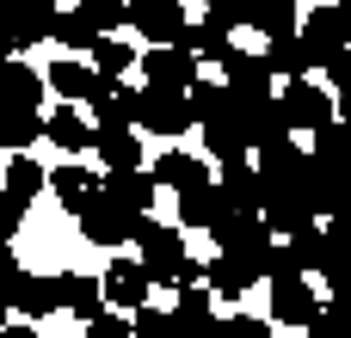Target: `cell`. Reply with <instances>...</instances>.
<instances>
[{"label":"cell","mask_w":351,"mask_h":338,"mask_svg":"<svg viewBox=\"0 0 351 338\" xmlns=\"http://www.w3.org/2000/svg\"><path fill=\"white\" fill-rule=\"evenodd\" d=\"M93 154L105 160V172H142V135L136 129H99Z\"/></svg>","instance_id":"26"},{"label":"cell","mask_w":351,"mask_h":338,"mask_svg":"<svg viewBox=\"0 0 351 338\" xmlns=\"http://www.w3.org/2000/svg\"><path fill=\"white\" fill-rule=\"evenodd\" d=\"M74 222H80V234H86L93 246H105V252H117V246L130 240V228H136V216H130V209H117V203H105V197H99L93 209H80Z\"/></svg>","instance_id":"12"},{"label":"cell","mask_w":351,"mask_h":338,"mask_svg":"<svg viewBox=\"0 0 351 338\" xmlns=\"http://www.w3.org/2000/svg\"><path fill=\"white\" fill-rule=\"evenodd\" d=\"M167 314H173L179 338H222V320H216V308H210V289H179V302H173Z\"/></svg>","instance_id":"16"},{"label":"cell","mask_w":351,"mask_h":338,"mask_svg":"<svg viewBox=\"0 0 351 338\" xmlns=\"http://www.w3.org/2000/svg\"><path fill=\"white\" fill-rule=\"evenodd\" d=\"M19 277H25V271H19V259H12V246L0 240V296H6V302H12V283H19Z\"/></svg>","instance_id":"41"},{"label":"cell","mask_w":351,"mask_h":338,"mask_svg":"<svg viewBox=\"0 0 351 338\" xmlns=\"http://www.w3.org/2000/svg\"><path fill=\"white\" fill-rule=\"evenodd\" d=\"M197 117H191V105H185V92H148L142 86V117H136V129H148V135H185Z\"/></svg>","instance_id":"7"},{"label":"cell","mask_w":351,"mask_h":338,"mask_svg":"<svg viewBox=\"0 0 351 338\" xmlns=\"http://www.w3.org/2000/svg\"><path fill=\"white\" fill-rule=\"evenodd\" d=\"M308 338H351V314L339 308V302H327V308L308 320Z\"/></svg>","instance_id":"36"},{"label":"cell","mask_w":351,"mask_h":338,"mask_svg":"<svg viewBox=\"0 0 351 338\" xmlns=\"http://www.w3.org/2000/svg\"><path fill=\"white\" fill-rule=\"evenodd\" d=\"M99 283H105V308H111V314H136V308H148V289H154L148 271L130 265V259H111Z\"/></svg>","instance_id":"6"},{"label":"cell","mask_w":351,"mask_h":338,"mask_svg":"<svg viewBox=\"0 0 351 338\" xmlns=\"http://www.w3.org/2000/svg\"><path fill=\"white\" fill-rule=\"evenodd\" d=\"M130 25H136L154 49H179V43H185V31H191L185 6H130Z\"/></svg>","instance_id":"9"},{"label":"cell","mask_w":351,"mask_h":338,"mask_svg":"<svg viewBox=\"0 0 351 338\" xmlns=\"http://www.w3.org/2000/svg\"><path fill=\"white\" fill-rule=\"evenodd\" d=\"M222 338H271V326H265L259 314H228V320H222Z\"/></svg>","instance_id":"37"},{"label":"cell","mask_w":351,"mask_h":338,"mask_svg":"<svg viewBox=\"0 0 351 338\" xmlns=\"http://www.w3.org/2000/svg\"><path fill=\"white\" fill-rule=\"evenodd\" d=\"M321 314V296H315V283H302V277H290V283H271V320L278 326H308Z\"/></svg>","instance_id":"18"},{"label":"cell","mask_w":351,"mask_h":338,"mask_svg":"<svg viewBox=\"0 0 351 338\" xmlns=\"http://www.w3.org/2000/svg\"><path fill=\"white\" fill-rule=\"evenodd\" d=\"M210 240H216V252L222 259H241L253 277H259V259L271 252V228H265V216H222L216 228H210Z\"/></svg>","instance_id":"1"},{"label":"cell","mask_w":351,"mask_h":338,"mask_svg":"<svg viewBox=\"0 0 351 338\" xmlns=\"http://www.w3.org/2000/svg\"><path fill=\"white\" fill-rule=\"evenodd\" d=\"M19 222H25V203H12L6 191H0V240L12 246V234H19Z\"/></svg>","instance_id":"39"},{"label":"cell","mask_w":351,"mask_h":338,"mask_svg":"<svg viewBox=\"0 0 351 338\" xmlns=\"http://www.w3.org/2000/svg\"><path fill=\"white\" fill-rule=\"evenodd\" d=\"M56 308H62V302H56V277H31V271H25V277L12 283V314H19L25 326L49 320Z\"/></svg>","instance_id":"21"},{"label":"cell","mask_w":351,"mask_h":338,"mask_svg":"<svg viewBox=\"0 0 351 338\" xmlns=\"http://www.w3.org/2000/svg\"><path fill=\"white\" fill-rule=\"evenodd\" d=\"M37 191H49V172H43L31 154H12V160H6V197H12V203H31Z\"/></svg>","instance_id":"31"},{"label":"cell","mask_w":351,"mask_h":338,"mask_svg":"<svg viewBox=\"0 0 351 338\" xmlns=\"http://www.w3.org/2000/svg\"><path fill=\"white\" fill-rule=\"evenodd\" d=\"M302 166H308V154L284 135V142H271V148H259V179H265V191H290V185H302Z\"/></svg>","instance_id":"13"},{"label":"cell","mask_w":351,"mask_h":338,"mask_svg":"<svg viewBox=\"0 0 351 338\" xmlns=\"http://www.w3.org/2000/svg\"><path fill=\"white\" fill-rule=\"evenodd\" d=\"M216 191H222V203H228L234 216H259V209H265V179H259L253 166H222Z\"/></svg>","instance_id":"19"},{"label":"cell","mask_w":351,"mask_h":338,"mask_svg":"<svg viewBox=\"0 0 351 338\" xmlns=\"http://www.w3.org/2000/svg\"><path fill=\"white\" fill-rule=\"evenodd\" d=\"M37 135H49V129H43V111H12V117H0V148H6V154H25Z\"/></svg>","instance_id":"33"},{"label":"cell","mask_w":351,"mask_h":338,"mask_svg":"<svg viewBox=\"0 0 351 338\" xmlns=\"http://www.w3.org/2000/svg\"><path fill=\"white\" fill-rule=\"evenodd\" d=\"M49 43H62V49H80V55H93L99 49V31L80 18V12H56V31H49Z\"/></svg>","instance_id":"34"},{"label":"cell","mask_w":351,"mask_h":338,"mask_svg":"<svg viewBox=\"0 0 351 338\" xmlns=\"http://www.w3.org/2000/svg\"><path fill=\"white\" fill-rule=\"evenodd\" d=\"M49 191H56V203H62L68 216H80V209H93V203L105 197V179H99L93 166L68 160V166H56V172H49Z\"/></svg>","instance_id":"8"},{"label":"cell","mask_w":351,"mask_h":338,"mask_svg":"<svg viewBox=\"0 0 351 338\" xmlns=\"http://www.w3.org/2000/svg\"><path fill=\"white\" fill-rule=\"evenodd\" d=\"M43 129H49V142L68 148V154H93V148H99V129H93L74 105H56V111L43 117Z\"/></svg>","instance_id":"20"},{"label":"cell","mask_w":351,"mask_h":338,"mask_svg":"<svg viewBox=\"0 0 351 338\" xmlns=\"http://www.w3.org/2000/svg\"><path fill=\"white\" fill-rule=\"evenodd\" d=\"M302 43H308L315 68L333 62V55H346L351 49V12H339V6H308L302 12Z\"/></svg>","instance_id":"2"},{"label":"cell","mask_w":351,"mask_h":338,"mask_svg":"<svg viewBox=\"0 0 351 338\" xmlns=\"http://www.w3.org/2000/svg\"><path fill=\"white\" fill-rule=\"evenodd\" d=\"M259 216H265V228H271V234H290V240H296V234H308V228L321 222L296 185H290V191H265V209H259Z\"/></svg>","instance_id":"11"},{"label":"cell","mask_w":351,"mask_h":338,"mask_svg":"<svg viewBox=\"0 0 351 338\" xmlns=\"http://www.w3.org/2000/svg\"><path fill=\"white\" fill-rule=\"evenodd\" d=\"M204 289H210V296H228V302H241V296L253 289V271H247L241 259H222V252H216V259L204 265Z\"/></svg>","instance_id":"27"},{"label":"cell","mask_w":351,"mask_h":338,"mask_svg":"<svg viewBox=\"0 0 351 338\" xmlns=\"http://www.w3.org/2000/svg\"><path fill=\"white\" fill-rule=\"evenodd\" d=\"M296 18H302V6H296V0H278V6H253V12H241V25H253L265 43H271V37H290V31H296Z\"/></svg>","instance_id":"29"},{"label":"cell","mask_w":351,"mask_h":338,"mask_svg":"<svg viewBox=\"0 0 351 338\" xmlns=\"http://www.w3.org/2000/svg\"><path fill=\"white\" fill-rule=\"evenodd\" d=\"M185 105H191V117L210 129V123H222V117L234 111V92H228V86H216V80H197V86L185 92Z\"/></svg>","instance_id":"30"},{"label":"cell","mask_w":351,"mask_h":338,"mask_svg":"<svg viewBox=\"0 0 351 338\" xmlns=\"http://www.w3.org/2000/svg\"><path fill=\"white\" fill-rule=\"evenodd\" d=\"M6 320H12V302H6V296H0V326H6Z\"/></svg>","instance_id":"44"},{"label":"cell","mask_w":351,"mask_h":338,"mask_svg":"<svg viewBox=\"0 0 351 338\" xmlns=\"http://www.w3.org/2000/svg\"><path fill=\"white\" fill-rule=\"evenodd\" d=\"M136 62H142V55H136V43H123V37H99V49H93V74H99V80H123Z\"/></svg>","instance_id":"32"},{"label":"cell","mask_w":351,"mask_h":338,"mask_svg":"<svg viewBox=\"0 0 351 338\" xmlns=\"http://www.w3.org/2000/svg\"><path fill=\"white\" fill-rule=\"evenodd\" d=\"M136 117H142V92L136 86H111L93 105V129H136Z\"/></svg>","instance_id":"24"},{"label":"cell","mask_w":351,"mask_h":338,"mask_svg":"<svg viewBox=\"0 0 351 338\" xmlns=\"http://www.w3.org/2000/svg\"><path fill=\"white\" fill-rule=\"evenodd\" d=\"M142 80H148V92H191L204 74H197V55L191 49H148L142 62Z\"/></svg>","instance_id":"3"},{"label":"cell","mask_w":351,"mask_h":338,"mask_svg":"<svg viewBox=\"0 0 351 338\" xmlns=\"http://www.w3.org/2000/svg\"><path fill=\"white\" fill-rule=\"evenodd\" d=\"M154 179L148 172H105V203H117V209H130V216H148V203H154Z\"/></svg>","instance_id":"23"},{"label":"cell","mask_w":351,"mask_h":338,"mask_svg":"<svg viewBox=\"0 0 351 338\" xmlns=\"http://www.w3.org/2000/svg\"><path fill=\"white\" fill-rule=\"evenodd\" d=\"M241 123H247V148H271V142H284V135H290V123H284L278 99H259V105H241Z\"/></svg>","instance_id":"25"},{"label":"cell","mask_w":351,"mask_h":338,"mask_svg":"<svg viewBox=\"0 0 351 338\" xmlns=\"http://www.w3.org/2000/svg\"><path fill=\"white\" fill-rule=\"evenodd\" d=\"M321 68H327V86H339V99H346V92H351V49H346V55H333V62H321Z\"/></svg>","instance_id":"40"},{"label":"cell","mask_w":351,"mask_h":338,"mask_svg":"<svg viewBox=\"0 0 351 338\" xmlns=\"http://www.w3.org/2000/svg\"><path fill=\"white\" fill-rule=\"evenodd\" d=\"M56 302H62L68 314H80V326H93V320L105 314V283H99V277H80V271H62V277H56Z\"/></svg>","instance_id":"17"},{"label":"cell","mask_w":351,"mask_h":338,"mask_svg":"<svg viewBox=\"0 0 351 338\" xmlns=\"http://www.w3.org/2000/svg\"><path fill=\"white\" fill-rule=\"evenodd\" d=\"M339 123H346V129H351V92H346V99H339Z\"/></svg>","instance_id":"43"},{"label":"cell","mask_w":351,"mask_h":338,"mask_svg":"<svg viewBox=\"0 0 351 338\" xmlns=\"http://www.w3.org/2000/svg\"><path fill=\"white\" fill-rule=\"evenodd\" d=\"M0 338H43V333H37V326H25V320H6V326H0Z\"/></svg>","instance_id":"42"},{"label":"cell","mask_w":351,"mask_h":338,"mask_svg":"<svg viewBox=\"0 0 351 338\" xmlns=\"http://www.w3.org/2000/svg\"><path fill=\"white\" fill-rule=\"evenodd\" d=\"M265 68H271V74H284V80H308V74H315V55H308L302 31L271 37V43H265Z\"/></svg>","instance_id":"22"},{"label":"cell","mask_w":351,"mask_h":338,"mask_svg":"<svg viewBox=\"0 0 351 338\" xmlns=\"http://www.w3.org/2000/svg\"><path fill=\"white\" fill-rule=\"evenodd\" d=\"M43 86H49V92H56L62 105H74V111H80V105H99V99H105V92H111L117 80H99V74H93L86 62L62 55V62H56V68L43 74Z\"/></svg>","instance_id":"4"},{"label":"cell","mask_w":351,"mask_h":338,"mask_svg":"<svg viewBox=\"0 0 351 338\" xmlns=\"http://www.w3.org/2000/svg\"><path fill=\"white\" fill-rule=\"evenodd\" d=\"M148 179H154L160 191H179V197H185V191L210 185V166H204L197 154H185V148H167V154H160V160L148 166Z\"/></svg>","instance_id":"14"},{"label":"cell","mask_w":351,"mask_h":338,"mask_svg":"<svg viewBox=\"0 0 351 338\" xmlns=\"http://www.w3.org/2000/svg\"><path fill=\"white\" fill-rule=\"evenodd\" d=\"M278 111H284V123L290 129H333V105H327V92L315 86V80H290L284 86V99H278Z\"/></svg>","instance_id":"5"},{"label":"cell","mask_w":351,"mask_h":338,"mask_svg":"<svg viewBox=\"0 0 351 338\" xmlns=\"http://www.w3.org/2000/svg\"><path fill=\"white\" fill-rule=\"evenodd\" d=\"M222 74H228V92H234V105H259V99H271V68H265V55H247V49H234V55L222 62Z\"/></svg>","instance_id":"10"},{"label":"cell","mask_w":351,"mask_h":338,"mask_svg":"<svg viewBox=\"0 0 351 338\" xmlns=\"http://www.w3.org/2000/svg\"><path fill=\"white\" fill-rule=\"evenodd\" d=\"M222 216H228V203H222L216 185H197V191L179 197V222H185V228H216Z\"/></svg>","instance_id":"28"},{"label":"cell","mask_w":351,"mask_h":338,"mask_svg":"<svg viewBox=\"0 0 351 338\" xmlns=\"http://www.w3.org/2000/svg\"><path fill=\"white\" fill-rule=\"evenodd\" d=\"M130 333L136 338H179V326H173L167 308H136V314H130Z\"/></svg>","instance_id":"35"},{"label":"cell","mask_w":351,"mask_h":338,"mask_svg":"<svg viewBox=\"0 0 351 338\" xmlns=\"http://www.w3.org/2000/svg\"><path fill=\"white\" fill-rule=\"evenodd\" d=\"M43 74L37 68H25V62H6L0 68V117H12V111H37L43 105Z\"/></svg>","instance_id":"15"},{"label":"cell","mask_w":351,"mask_h":338,"mask_svg":"<svg viewBox=\"0 0 351 338\" xmlns=\"http://www.w3.org/2000/svg\"><path fill=\"white\" fill-rule=\"evenodd\" d=\"M86 338H136V333H130V314H111V308H105V314L86 326Z\"/></svg>","instance_id":"38"}]
</instances>
